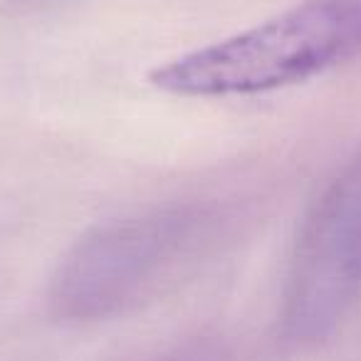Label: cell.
<instances>
[{
    "instance_id": "1",
    "label": "cell",
    "mask_w": 361,
    "mask_h": 361,
    "mask_svg": "<svg viewBox=\"0 0 361 361\" xmlns=\"http://www.w3.org/2000/svg\"><path fill=\"white\" fill-rule=\"evenodd\" d=\"M361 47V0H307L260 25L180 55L151 75L183 97H245L310 80Z\"/></svg>"
},
{
    "instance_id": "2",
    "label": "cell",
    "mask_w": 361,
    "mask_h": 361,
    "mask_svg": "<svg viewBox=\"0 0 361 361\" xmlns=\"http://www.w3.org/2000/svg\"><path fill=\"white\" fill-rule=\"evenodd\" d=\"M203 228L206 216L188 206L156 208L94 228L57 267L52 307L77 322L119 314L191 255Z\"/></svg>"
},
{
    "instance_id": "3",
    "label": "cell",
    "mask_w": 361,
    "mask_h": 361,
    "mask_svg": "<svg viewBox=\"0 0 361 361\" xmlns=\"http://www.w3.org/2000/svg\"><path fill=\"white\" fill-rule=\"evenodd\" d=\"M361 295V149L314 203L282 295V331L297 344L334 334Z\"/></svg>"
},
{
    "instance_id": "4",
    "label": "cell",
    "mask_w": 361,
    "mask_h": 361,
    "mask_svg": "<svg viewBox=\"0 0 361 361\" xmlns=\"http://www.w3.org/2000/svg\"><path fill=\"white\" fill-rule=\"evenodd\" d=\"M156 361H223V354L218 351L216 344H208V341H193V344L178 346L171 354L161 356Z\"/></svg>"
}]
</instances>
